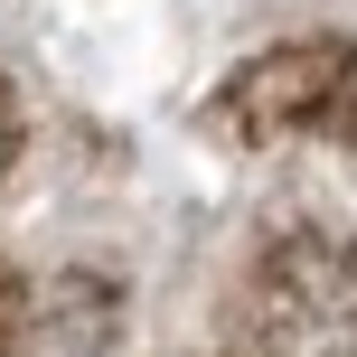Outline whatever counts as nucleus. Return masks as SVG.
I'll list each match as a JSON object with an SVG mask.
<instances>
[{"label": "nucleus", "mask_w": 357, "mask_h": 357, "mask_svg": "<svg viewBox=\"0 0 357 357\" xmlns=\"http://www.w3.org/2000/svg\"><path fill=\"white\" fill-rule=\"evenodd\" d=\"M113 339H123L113 291L85 273L0 282V357H113Z\"/></svg>", "instance_id": "f257e3e1"}, {"label": "nucleus", "mask_w": 357, "mask_h": 357, "mask_svg": "<svg viewBox=\"0 0 357 357\" xmlns=\"http://www.w3.org/2000/svg\"><path fill=\"white\" fill-rule=\"evenodd\" d=\"M348 75V56L339 47H282V56H264V66H245V85H235V113H245L254 132H273V123H301V113H320V94Z\"/></svg>", "instance_id": "f03ea898"}, {"label": "nucleus", "mask_w": 357, "mask_h": 357, "mask_svg": "<svg viewBox=\"0 0 357 357\" xmlns=\"http://www.w3.org/2000/svg\"><path fill=\"white\" fill-rule=\"evenodd\" d=\"M0 151H10V113H0Z\"/></svg>", "instance_id": "7ed1b4c3"}]
</instances>
